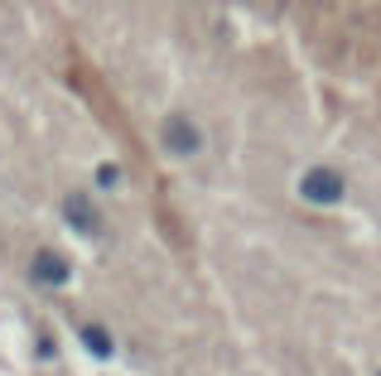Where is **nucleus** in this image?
I'll return each mask as SVG.
<instances>
[{
  "label": "nucleus",
  "mask_w": 381,
  "mask_h": 376,
  "mask_svg": "<svg viewBox=\"0 0 381 376\" xmlns=\"http://www.w3.org/2000/svg\"><path fill=\"white\" fill-rule=\"evenodd\" d=\"M29 275H34L39 285H54V290H58V285H68L73 266H68L58 251H39V256H34V266H29Z\"/></svg>",
  "instance_id": "nucleus-2"
},
{
  "label": "nucleus",
  "mask_w": 381,
  "mask_h": 376,
  "mask_svg": "<svg viewBox=\"0 0 381 376\" xmlns=\"http://www.w3.org/2000/svg\"><path fill=\"white\" fill-rule=\"evenodd\" d=\"M164 145H169L174 155H193V150L203 145V135H198V126H193V121L174 116V121H164Z\"/></svg>",
  "instance_id": "nucleus-3"
},
{
  "label": "nucleus",
  "mask_w": 381,
  "mask_h": 376,
  "mask_svg": "<svg viewBox=\"0 0 381 376\" xmlns=\"http://www.w3.org/2000/svg\"><path fill=\"white\" fill-rule=\"evenodd\" d=\"M97 184L116 188V184H121V164H97Z\"/></svg>",
  "instance_id": "nucleus-6"
},
{
  "label": "nucleus",
  "mask_w": 381,
  "mask_h": 376,
  "mask_svg": "<svg viewBox=\"0 0 381 376\" xmlns=\"http://www.w3.org/2000/svg\"><path fill=\"white\" fill-rule=\"evenodd\" d=\"M63 217H68V222H73L78 232H102V217H97V208H92L87 198H68Z\"/></svg>",
  "instance_id": "nucleus-4"
},
{
  "label": "nucleus",
  "mask_w": 381,
  "mask_h": 376,
  "mask_svg": "<svg viewBox=\"0 0 381 376\" xmlns=\"http://www.w3.org/2000/svg\"><path fill=\"white\" fill-rule=\"evenodd\" d=\"M82 348L92 352V357H111V338L102 333V328H92V323H87V328H82Z\"/></svg>",
  "instance_id": "nucleus-5"
},
{
  "label": "nucleus",
  "mask_w": 381,
  "mask_h": 376,
  "mask_svg": "<svg viewBox=\"0 0 381 376\" xmlns=\"http://www.w3.org/2000/svg\"><path fill=\"white\" fill-rule=\"evenodd\" d=\"M300 198L304 203H319V208L338 203V198H343V174H333V169H309L300 179Z\"/></svg>",
  "instance_id": "nucleus-1"
}]
</instances>
